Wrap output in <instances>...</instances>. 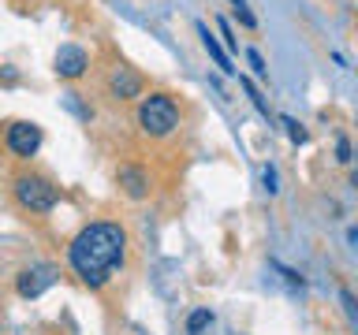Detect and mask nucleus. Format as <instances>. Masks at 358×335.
Instances as JSON below:
<instances>
[{"mask_svg":"<svg viewBox=\"0 0 358 335\" xmlns=\"http://www.w3.org/2000/svg\"><path fill=\"white\" fill-rule=\"evenodd\" d=\"M127 253V231L120 223L97 220L75 234V242L67 246V261H71L75 276L86 287H101L108 279V272L123 261Z\"/></svg>","mask_w":358,"mask_h":335,"instance_id":"obj_1","label":"nucleus"},{"mask_svg":"<svg viewBox=\"0 0 358 335\" xmlns=\"http://www.w3.org/2000/svg\"><path fill=\"white\" fill-rule=\"evenodd\" d=\"M138 127L150 134V138H168L179 127V108L168 94H150L138 108Z\"/></svg>","mask_w":358,"mask_h":335,"instance_id":"obj_2","label":"nucleus"},{"mask_svg":"<svg viewBox=\"0 0 358 335\" xmlns=\"http://www.w3.org/2000/svg\"><path fill=\"white\" fill-rule=\"evenodd\" d=\"M15 198H19V205L30 209V212H49L56 201H60V190L41 175H19L15 179Z\"/></svg>","mask_w":358,"mask_h":335,"instance_id":"obj_3","label":"nucleus"},{"mask_svg":"<svg viewBox=\"0 0 358 335\" xmlns=\"http://www.w3.org/2000/svg\"><path fill=\"white\" fill-rule=\"evenodd\" d=\"M4 142H8V149L15 156H34L41 149V127L38 123H11Z\"/></svg>","mask_w":358,"mask_h":335,"instance_id":"obj_4","label":"nucleus"},{"mask_svg":"<svg viewBox=\"0 0 358 335\" xmlns=\"http://www.w3.org/2000/svg\"><path fill=\"white\" fill-rule=\"evenodd\" d=\"M52 279H56V268L52 265H30V268H22L19 272V295L22 298H38L45 287H52Z\"/></svg>","mask_w":358,"mask_h":335,"instance_id":"obj_5","label":"nucleus"},{"mask_svg":"<svg viewBox=\"0 0 358 335\" xmlns=\"http://www.w3.org/2000/svg\"><path fill=\"white\" fill-rule=\"evenodd\" d=\"M90 67V56L86 49H78V45H64L60 52H56V75L60 78H78Z\"/></svg>","mask_w":358,"mask_h":335,"instance_id":"obj_6","label":"nucleus"},{"mask_svg":"<svg viewBox=\"0 0 358 335\" xmlns=\"http://www.w3.org/2000/svg\"><path fill=\"white\" fill-rule=\"evenodd\" d=\"M108 86H112V94H116L120 100L142 97V75L131 71V67H116V71H112V78H108Z\"/></svg>","mask_w":358,"mask_h":335,"instance_id":"obj_7","label":"nucleus"},{"mask_svg":"<svg viewBox=\"0 0 358 335\" xmlns=\"http://www.w3.org/2000/svg\"><path fill=\"white\" fill-rule=\"evenodd\" d=\"M198 34H201V45H206V52L213 56V60H217V67H220V71H235V67H231V60H228V52H224V45H220V41L209 34V27H206V22H198Z\"/></svg>","mask_w":358,"mask_h":335,"instance_id":"obj_8","label":"nucleus"},{"mask_svg":"<svg viewBox=\"0 0 358 335\" xmlns=\"http://www.w3.org/2000/svg\"><path fill=\"white\" fill-rule=\"evenodd\" d=\"M120 183L131 198H145V175L138 168H120Z\"/></svg>","mask_w":358,"mask_h":335,"instance_id":"obj_9","label":"nucleus"},{"mask_svg":"<svg viewBox=\"0 0 358 335\" xmlns=\"http://www.w3.org/2000/svg\"><path fill=\"white\" fill-rule=\"evenodd\" d=\"M209 324H213V313H209V309H194V313L187 317V335H201Z\"/></svg>","mask_w":358,"mask_h":335,"instance_id":"obj_10","label":"nucleus"},{"mask_svg":"<svg viewBox=\"0 0 358 335\" xmlns=\"http://www.w3.org/2000/svg\"><path fill=\"white\" fill-rule=\"evenodd\" d=\"M340 302H343V313H347V320H351V328H355V335H358V295L355 290H340Z\"/></svg>","mask_w":358,"mask_h":335,"instance_id":"obj_11","label":"nucleus"},{"mask_svg":"<svg viewBox=\"0 0 358 335\" xmlns=\"http://www.w3.org/2000/svg\"><path fill=\"white\" fill-rule=\"evenodd\" d=\"M284 127H287V138H291V142H299V145H302V142H310V131L302 127V123H295L291 116H284Z\"/></svg>","mask_w":358,"mask_h":335,"instance_id":"obj_12","label":"nucleus"},{"mask_svg":"<svg viewBox=\"0 0 358 335\" xmlns=\"http://www.w3.org/2000/svg\"><path fill=\"white\" fill-rule=\"evenodd\" d=\"M246 64H250L254 67V75H268V67H265V60H262V52H257V49H250V52H246Z\"/></svg>","mask_w":358,"mask_h":335,"instance_id":"obj_13","label":"nucleus"},{"mask_svg":"<svg viewBox=\"0 0 358 335\" xmlns=\"http://www.w3.org/2000/svg\"><path fill=\"white\" fill-rule=\"evenodd\" d=\"M336 161H340V164L351 161V142H347V138H336Z\"/></svg>","mask_w":358,"mask_h":335,"instance_id":"obj_14","label":"nucleus"},{"mask_svg":"<svg viewBox=\"0 0 358 335\" xmlns=\"http://www.w3.org/2000/svg\"><path fill=\"white\" fill-rule=\"evenodd\" d=\"M235 15H239V22H243L246 30H254V27H257V19H254L250 11H246V8H235Z\"/></svg>","mask_w":358,"mask_h":335,"instance_id":"obj_15","label":"nucleus"},{"mask_svg":"<svg viewBox=\"0 0 358 335\" xmlns=\"http://www.w3.org/2000/svg\"><path fill=\"white\" fill-rule=\"evenodd\" d=\"M265 190H268V194H276V172H273V168H265Z\"/></svg>","mask_w":358,"mask_h":335,"instance_id":"obj_16","label":"nucleus"},{"mask_svg":"<svg viewBox=\"0 0 358 335\" xmlns=\"http://www.w3.org/2000/svg\"><path fill=\"white\" fill-rule=\"evenodd\" d=\"M220 34H224V41H228V45H231V49H235V45H239V41H235V38H231V27H228V22H224V19H220Z\"/></svg>","mask_w":358,"mask_h":335,"instance_id":"obj_17","label":"nucleus"},{"mask_svg":"<svg viewBox=\"0 0 358 335\" xmlns=\"http://www.w3.org/2000/svg\"><path fill=\"white\" fill-rule=\"evenodd\" d=\"M351 242H355V246H358V228H355V231H351Z\"/></svg>","mask_w":358,"mask_h":335,"instance_id":"obj_18","label":"nucleus"},{"mask_svg":"<svg viewBox=\"0 0 358 335\" xmlns=\"http://www.w3.org/2000/svg\"><path fill=\"white\" fill-rule=\"evenodd\" d=\"M231 4H235V8H246V0H231Z\"/></svg>","mask_w":358,"mask_h":335,"instance_id":"obj_19","label":"nucleus"},{"mask_svg":"<svg viewBox=\"0 0 358 335\" xmlns=\"http://www.w3.org/2000/svg\"><path fill=\"white\" fill-rule=\"evenodd\" d=\"M355 186H358V168H355Z\"/></svg>","mask_w":358,"mask_h":335,"instance_id":"obj_20","label":"nucleus"}]
</instances>
